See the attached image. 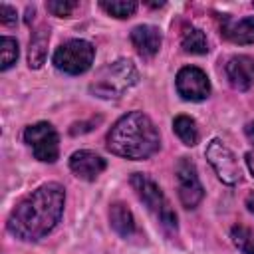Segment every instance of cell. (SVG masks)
Returning a JSON list of instances; mask_svg holds the SVG:
<instances>
[{"instance_id":"obj_16","label":"cell","mask_w":254,"mask_h":254,"mask_svg":"<svg viewBox=\"0 0 254 254\" xmlns=\"http://www.w3.org/2000/svg\"><path fill=\"white\" fill-rule=\"evenodd\" d=\"M48 38H50V34L46 30H38L34 34V38L30 40V52H28L30 67L38 69L44 64V60H46V48H48Z\"/></svg>"},{"instance_id":"obj_17","label":"cell","mask_w":254,"mask_h":254,"mask_svg":"<svg viewBox=\"0 0 254 254\" xmlns=\"http://www.w3.org/2000/svg\"><path fill=\"white\" fill-rule=\"evenodd\" d=\"M173 129H175L177 137H179L185 145H189V147L196 145V141H198V129H196V123H194L190 117H187V115H177L175 121H173Z\"/></svg>"},{"instance_id":"obj_7","label":"cell","mask_w":254,"mask_h":254,"mask_svg":"<svg viewBox=\"0 0 254 254\" xmlns=\"http://www.w3.org/2000/svg\"><path fill=\"white\" fill-rule=\"evenodd\" d=\"M206 159L212 165V169L216 171L218 179L226 185H236L240 181V167L238 161L234 157V153L220 141V139H212L206 145Z\"/></svg>"},{"instance_id":"obj_9","label":"cell","mask_w":254,"mask_h":254,"mask_svg":"<svg viewBox=\"0 0 254 254\" xmlns=\"http://www.w3.org/2000/svg\"><path fill=\"white\" fill-rule=\"evenodd\" d=\"M177 91L187 101H202L210 93V83L200 67L187 65L177 73Z\"/></svg>"},{"instance_id":"obj_13","label":"cell","mask_w":254,"mask_h":254,"mask_svg":"<svg viewBox=\"0 0 254 254\" xmlns=\"http://www.w3.org/2000/svg\"><path fill=\"white\" fill-rule=\"evenodd\" d=\"M222 36L234 44H254V18H242V20H230L224 18Z\"/></svg>"},{"instance_id":"obj_24","label":"cell","mask_w":254,"mask_h":254,"mask_svg":"<svg viewBox=\"0 0 254 254\" xmlns=\"http://www.w3.org/2000/svg\"><path fill=\"white\" fill-rule=\"evenodd\" d=\"M246 206H248V210H250V212L254 214V192L246 196Z\"/></svg>"},{"instance_id":"obj_20","label":"cell","mask_w":254,"mask_h":254,"mask_svg":"<svg viewBox=\"0 0 254 254\" xmlns=\"http://www.w3.org/2000/svg\"><path fill=\"white\" fill-rule=\"evenodd\" d=\"M18 60V42L14 38L4 36L0 40V69H8Z\"/></svg>"},{"instance_id":"obj_12","label":"cell","mask_w":254,"mask_h":254,"mask_svg":"<svg viewBox=\"0 0 254 254\" xmlns=\"http://www.w3.org/2000/svg\"><path fill=\"white\" fill-rule=\"evenodd\" d=\"M131 42L139 56L153 58L159 52L163 38H161L159 28H155V26H137L131 32Z\"/></svg>"},{"instance_id":"obj_4","label":"cell","mask_w":254,"mask_h":254,"mask_svg":"<svg viewBox=\"0 0 254 254\" xmlns=\"http://www.w3.org/2000/svg\"><path fill=\"white\" fill-rule=\"evenodd\" d=\"M131 187L137 192L139 200L155 214V218L165 228H177V214L171 208V204H169L167 196L163 194V190L159 189V185L151 177H147L143 173H135L131 177Z\"/></svg>"},{"instance_id":"obj_22","label":"cell","mask_w":254,"mask_h":254,"mask_svg":"<svg viewBox=\"0 0 254 254\" xmlns=\"http://www.w3.org/2000/svg\"><path fill=\"white\" fill-rule=\"evenodd\" d=\"M0 22L2 24H14L16 22V10L8 4H0Z\"/></svg>"},{"instance_id":"obj_18","label":"cell","mask_w":254,"mask_h":254,"mask_svg":"<svg viewBox=\"0 0 254 254\" xmlns=\"http://www.w3.org/2000/svg\"><path fill=\"white\" fill-rule=\"evenodd\" d=\"M230 238L242 254H254V230H250L248 226L236 224L230 230Z\"/></svg>"},{"instance_id":"obj_8","label":"cell","mask_w":254,"mask_h":254,"mask_svg":"<svg viewBox=\"0 0 254 254\" xmlns=\"http://www.w3.org/2000/svg\"><path fill=\"white\" fill-rule=\"evenodd\" d=\"M177 185H179V198L187 208H194L202 196H204V189L200 185V179L196 175V167L190 159L183 157L177 163Z\"/></svg>"},{"instance_id":"obj_3","label":"cell","mask_w":254,"mask_h":254,"mask_svg":"<svg viewBox=\"0 0 254 254\" xmlns=\"http://www.w3.org/2000/svg\"><path fill=\"white\" fill-rule=\"evenodd\" d=\"M139 79L137 67L129 60H117L95 73V79L89 85V91L103 99H117L127 89H131Z\"/></svg>"},{"instance_id":"obj_1","label":"cell","mask_w":254,"mask_h":254,"mask_svg":"<svg viewBox=\"0 0 254 254\" xmlns=\"http://www.w3.org/2000/svg\"><path fill=\"white\" fill-rule=\"evenodd\" d=\"M64 187L48 183L24 196L8 216V230L22 240L44 238L62 218Z\"/></svg>"},{"instance_id":"obj_2","label":"cell","mask_w":254,"mask_h":254,"mask_svg":"<svg viewBox=\"0 0 254 254\" xmlns=\"http://www.w3.org/2000/svg\"><path fill=\"white\" fill-rule=\"evenodd\" d=\"M159 145L161 141L157 127L141 111H131L119 117L107 133V149L113 155L133 161L151 157Z\"/></svg>"},{"instance_id":"obj_14","label":"cell","mask_w":254,"mask_h":254,"mask_svg":"<svg viewBox=\"0 0 254 254\" xmlns=\"http://www.w3.org/2000/svg\"><path fill=\"white\" fill-rule=\"evenodd\" d=\"M109 222H111L113 230L119 236H123V238H129L135 232L133 214L127 208V204H123V202H113L111 204V208H109Z\"/></svg>"},{"instance_id":"obj_21","label":"cell","mask_w":254,"mask_h":254,"mask_svg":"<svg viewBox=\"0 0 254 254\" xmlns=\"http://www.w3.org/2000/svg\"><path fill=\"white\" fill-rule=\"evenodd\" d=\"M46 8L54 16H69L77 8V2H71V0H52V2L46 4Z\"/></svg>"},{"instance_id":"obj_6","label":"cell","mask_w":254,"mask_h":254,"mask_svg":"<svg viewBox=\"0 0 254 254\" xmlns=\"http://www.w3.org/2000/svg\"><path fill=\"white\" fill-rule=\"evenodd\" d=\"M24 141L30 145V149H32V153H34V157L38 161L54 163L58 159V155H60L58 133L46 121H40V123H34L30 127H26Z\"/></svg>"},{"instance_id":"obj_23","label":"cell","mask_w":254,"mask_h":254,"mask_svg":"<svg viewBox=\"0 0 254 254\" xmlns=\"http://www.w3.org/2000/svg\"><path fill=\"white\" fill-rule=\"evenodd\" d=\"M244 131H246V135H248V139H250V141L254 143V121H252V123H248Z\"/></svg>"},{"instance_id":"obj_10","label":"cell","mask_w":254,"mask_h":254,"mask_svg":"<svg viewBox=\"0 0 254 254\" xmlns=\"http://www.w3.org/2000/svg\"><path fill=\"white\" fill-rule=\"evenodd\" d=\"M224 71H226L228 83L238 91H246L254 85V58L250 56L230 58Z\"/></svg>"},{"instance_id":"obj_19","label":"cell","mask_w":254,"mask_h":254,"mask_svg":"<svg viewBox=\"0 0 254 254\" xmlns=\"http://www.w3.org/2000/svg\"><path fill=\"white\" fill-rule=\"evenodd\" d=\"M99 6L115 18H129L137 10V2H133V0H111V2L103 0Z\"/></svg>"},{"instance_id":"obj_15","label":"cell","mask_w":254,"mask_h":254,"mask_svg":"<svg viewBox=\"0 0 254 254\" xmlns=\"http://www.w3.org/2000/svg\"><path fill=\"white\" fill-rule=\"evenodd\" d=\"M181 46L187 54L202 56L208 52V42L198 28H185V32L181 36Z\"/></svg>"},{"instance_id":"obj_11","label":"cell","mask_w":254,"mask_h":254,"mask_svg":"<svg viewBox=\"0 0 254 254\" xmlns=\"http://www.w3.org/2000/svg\"><path fill=\"white\" fill-rule=\"evenodd\" d=\"M107 163L103 157H99L93 151H75L69 157V169L85 181H93L97 175H101L105 171Z\"/></svg>"},{"instance_id":"obj_5","label":"cell","mask_w":254,"mask_h":254,"mask_svg":"<svg viewBox=\"0 0 254 254\" xmlns=\"http://www.w3.org/2000/svg\"><path fill=\"white\" fill-rule=\"evenodd\" d=\"M95 50L85 40H69L62 44L54 54V65L69 75H77L89 69Z\"/></svg>"}]
</instances>
